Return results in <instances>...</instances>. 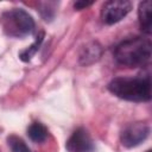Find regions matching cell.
Returning a JSON list of instances; mask_svg holds the SVG:
<instances>
[{
    "label": "cell",
    "instance_id": "3957f363",
    "mask_svg": "<svg viewBox=\"0 0 152 152\" xmlns=\"http://www.w3.org/2000/svg\"><path fill=\"white\" fill-rule=\"evenodd\" d=\"M1 19L4 31L10 37L23 38L30 36L34 30L32 17L21 8H13L5 12Z\"/></svg>",
    "mask_w": 152,
    "mask_h": 152
},
{
    "label": "cell",
    "instance_id": "7c38bea8",
    "mask_svg": "<svg viewBox=\"0 0 152 152\" xmlns=\"http://www.w3.org/2000/svg\"><path fill=\"white\" fill-rule=\"evenodd\" d=\"M93 2H86V1H77V2H75V8L76 10H83V8H86V7H88V6H90Z\"/></svg>",
    "mask_w": 152,
    "mask_h": 152
},
{
    "label": "cell",
    "instance_id": "9c48e42d",
    "mask_svg": "<svg viewBox=\"0 0 152 152\" xmlns=\"http://www.w3.org/2000/svg\"><path fill=\"white\" fill-rule=\"evenodd\" d=\"M7 142H8V146L12 152H31V150L27 147V145L24 142V140L20 139L19 137L11 135L7 139Z\"/></svg>",
    "mask_w": 152,
    "mask_h": 152
},
{
    "label": "cell",
    "instance_id": "277c9868",
    "mask_svg": "<svg viewBox=\"0 0 152 152\" xmlns=\"http://www.w3.org/2000/svg\"><path fill=\"white\" fill-rule=\"evenodd\" d=\"M132 10V4L127 0H110L107 1L101 10V18L103 23L112 25L124 19Z\"/></svg>",
    "mask_w": 152,
    "mask_h": 152
},
{
    "label": "cell",
    "instance_id": "8fae6325",
    "mask_svg": "<svg viewBox=\"0 0 152 152\" xmlns=\"http://www.w3.org/2000/svg\"><path fill=\"white\" fill-rule=\"evenodd\" d=\"M99 50H100V49H99V48H96L95 45L86 48L84 53L81 56V58H82V59H86V61H84V64H88V59H89V58L91 59L90 62L96 61V59L99 58V56H100V51H99Z\"/></svg>",
    "mask_w": 152,
    "mask_h": 152
},
{
    "label": "cell",
    "instance_id": "5b68a950",
    "mask_svg": "<svg viewBox=\"0 0 152 152\" xmlns=\"http://www.w3.org/2000/svg\"><path fill=\"white\" fill-rule=\"evenodd\" d=\"M150 133V127L142 122H135L126 127L121 133V142L126 147H134L141 144Z\"/></svg>",
    "mask_w": 152,
    "mask_h": 152
},
{
    "label": "cell",
    "instance_id": "7a4b0ae2",
    "mask_svg": "<svg viewBox=\"0 0 152 152\" xmlns=\"http://www.w3.org/2000/svg\"><path fill=\"white\" fill-rule=\"evenodd\" d=\"M108 89L115 96L133 102H145L151 99V82L150 78H114Z\"/></svg>",
    "mask_w": 152,
    "mask_h": 152
},
{
    "label": "cell",
    "instance_id": "6da1fadb",
    "mask_svg": "<svg viewBox=\"0 0 152 152\" xmlns=\"http://www.w3.org/2000/svg\"><path fill=\"white\" fill-rule=\"evenodd\" d=\"M116 62L125 66H142L151 58V42L146 38L135 37L124 40L115 49Z\"/></svg>",
    "mask_w": 152,
    "mask_h": 152
},
{
    "label": "cell",
    "instance_id": "52a82bcc",
    "mask_svg": "<svg viewBox=\"0 0 152 152\" xmlns=\"http://www.w3.org/2000/svg\"><path fill=\"white\" fill-rule=\"evenodd\" d=\"M151 8H152V2L146 0V1L140 2L139 10H138L140 28L142 32L147 34L151 33Z\"/></svg>",
    "mask_w": 152,
    "mask_h": 152
},
{
    "label": "cell",
    "instance_id": "30bf717a",
    "mask_svg": "<svg viewBox=\"0 0 152 152\" xmlns=\"http://www.w3.org/2000/svg\"><path fill=\"white\" fill-rule=\"evenodd\" d=\"M42 40H43V34H40L39 37H38V39L28 48V49H26V50H24L21 53H20V58L23 59V61H30L31 59V57L36 53V51L38 50V48H39V45H40V43H42Z\"/></svg>",
    "mask_w": 152,
    "mask_h": 152
},
{
    "label": "cell",
    "instance_id": "4fadbf2b",
    "mask_svg": "<svg viewBox=\"0 0 152 152\" xmlns=\"http://www.w3.org/2000/svg\"><path fill=\"white\" fill-rule=\"evenodd\" d=\"M146 152H151V151H146Z\"/></svg>",
    "mask_w": 152,
    "mask_h": 152
},
{
    "label": "cell",
    "instance_id": "ba28073f",
    "mask_svg": "<svg viewBox=\"0 0 152 152\" xmlns=\"http://www.w3.org/2000/svg\"><path fill=\"white\" fill-rule=\"evenodd\" d=\"M27 134L30 137V139L34 142H42L48 138V129L44 125H42L40 122H33L28 129H27Z\"/></svg>",
    "mask_w": 152,
    "mask_h": 152
},
{
    "label": "cell",
    "instance_id": "8992f818",
    "mask_svg": "<svg viewBox=\"0 0 152 152\" xmlns=\"http://www.w3.org/2000/svg\"><path fill=\"white\" fill-rule=\"evenodd\" d=\"M65 147L69 152H91L94 148L93 140L84 128L76 129L68 139Z\"/></svg>",
    "mask_w": 152,
    "mask_h": 152
}]
</instances>
